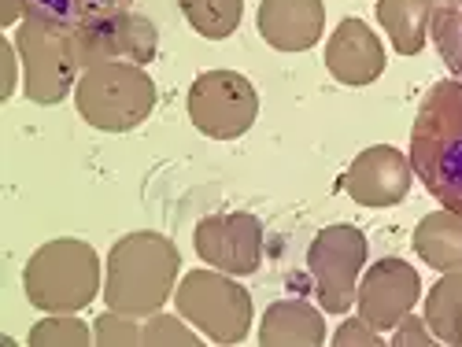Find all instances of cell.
<instances>
[{
    "mask_svg": "<svg viewBox=\"0 0 462 347\" xmlns=\"http://www.w3.org/2000/svg\"><path fill=\"white\" fill-rule=\"evenodd\" d=\"M74 104H79V114L89 126L107 133H126L137 130L156 107V82L148 78L141 63H93L82 70L79 86H74Z\"/></svg>",
    "mask_w": 462,
    "mask_h": 347,
    "instance_id": "cell-4",
    "label": "cell"
},
{
    "mask_svg": "<svg viewBox=\"0 0 462 347\" xmlns=\"http://www.w3.org/2000/svg\"><path fill=\"white\" fill-rule=\"evenodd\" d=\"M174 303L178 315L215 343H241L252 329V296L234 281V274H222V269L185 274Z\"/></svg>",
    "mask_w": 462,
    "mask_h": 347,
    "instance_id": "cell-6",
    "label": "cell"
},
{
    "mask_svg": "<svg viewBox=\"0 0 462 347\" xmlns=\"http://www.w3.org/2000/svg\"><path fill=\"white\" fill-rule=\"evenodd\" d=\"M189 26L208 41H226L241 26L245 0H178Z\"/></svg>",
    "mask_w": 462,
    "mask_h": 347,
    "instance_id": "cell-19",
    "label": "cell"
},
{
    "mask_svg": "<svg viewBox=\"0 0 462 347\" xmlns=\"http://www.w3.org/2000/svg\"><path fill=\"white\" fill-rule=\"evenodd\" d=\"M181 255L163 233H130L107 251L104 299L111 311L134 318L156 315L174 296Z\"/></svg>",
    "mask_w": 462,
    "mask_h": 347,
    "instance_id": "cell-2",
    "label": "cell"
},
{
    "mask_svg": "<svg viewBox=\"0 0 462 347\" xmlns=\"http://www.w3.org/2000/svg\"><path fill=\"white\" fill-rule=\"evenodd\" d=\"M259 33L278 52H307L319 45L326 30L322 0H263L259 5Z\"/></svg>",
    "mask_w": 462,
    "mask_h": 347,
    "instance_id": "cell-13",
    "label": "cell"
},
{
    "mask_svg": "<svg viewBox=\"0 0 462 347\" xmlns=\"http://www.w3.org/2000/svg\"><path fill=\"white\" fill-rule=\"evenodd\" d=\"M366 266V237L356 225H326L307 248V274L322 311L344 315L356 303V281Z\"/></svg>",
    "mask_w": 462,
    "mask_h": 347,
    "instance_id": "cell-8",
    "label": "cell"
},
{
    "mask_svg": "<svg viewBox=\"0 0 462 347\" xmlns=\"http://www.w3.org/2000/svg\"><path fill=\"white\" fill-rule=\"evenodd\" d=\"M426 325L440 343L462 347V269L444 274L426 296Z\"/></svg>",
    "mask_w": 462,
    "mask_h": 347,
    "instance_id": "cell-18",
    "label": "cell"
},
{
    "mask_svg": "<svg viewBox=\"0 0 462 347\" xmlns=\"http://www.w3.org/2000/svg\"><path fill=\"white\" fill-rule=\"evenodd\" d=\"M115 8H130V0H23L26 15L60 23V26H79V23L115 12Z\"/></svg>",
    "mask_w": 462,
    "mask_h": 347,
    "instance_id": "cell-20",
    "label": "cell"
},
{
    "mask_svg": "<svg viewBox=\"0 0 462 347\" xmlns=\"http://www.w3.org/2000/svg\"><path fill=\"white\" fill-rule=\"evenodd\" d=\"M411 167L430 196L462 215V82H437L411 126Z\"/></svg>",
    "mask_w": 462,
    "mask_h": 347,
    "instance_id": "cell-1",
    "label": "cell"
},
{
    "mask_svg": "<svg viewBox=\"0 0 462 347\" xmlns=\"http://www.w3.org/2000/svg\"><path fill=\"white\" fill-rule=\"evenodd\" d=\"M89 340H93V333L86 322L70 318V315H52L30 329L26 343H33V347H86Z\"/></svg>",
    "mask_w": 462,
    "mask_h": 347,
    "instance_id": "cell-22",
    "label": "cell"
},
{
    "mask_svg": "<svg viewBox=\"0 0 462 347\" xmlns=\"http://www.w3.org/2000/svg\"><path fill=\"white\" fill-rule=\"evenodd\" d=\"M393 343H396V347H430V343H437V336H433V329L421 322V318H411V315H407V318L396 325Z\"/></svg>",
    "mask_w": 462,
    "mask_h": 347,
    "instance_id": "cell-26",
    "label": "cell"
},
{
    "mask_svg": "<svg viewBox=\"0 0 462 347\" xmlns=\"http://www.w3.org/2000/svg\"><path fill=\"white\" fill-rule=\"evenodd\" d=\"M414 251L421 255V262L440 269V274L462 269V215L448 207L426 215L414 229Z\"/></svg>",
    "mask_w": 462,
    "mask_h": 347,
    "instance_id": "cell-16",
    "label": "cell"
},
{
    "mask_svg": "<svg viewBox=\"0 0 462 347\" xmlns=\"http://www.w3.org/2000/svg\"><path fill=\"white\" fill-rule=\"evenodd\" d=\"M433 41L448 70L462 82V0H437L433 12Z\"/></svg>",
    "mask_w": 462,
    "mask_h": 347,
    "instance_id": "cell-21",
    "label": "cell"
},
{
    "mask_svg": "<svg viewBox=\"0 0 462 347\" xmlns=\"http://www.w3.org/2000/svg\"><path fill=\"white\" fill-rule=\"evenodd\" d=\"M141 343L148 347H197L200 333H192L189 325H181V318L174 315H148V322L141 325Z\"/></svg>",
    "mask_w": 462,
    "mask_h": 347,
    "instance_id": "cell-23",
    "label": "cell"
},
{
    "mask_svg": "<svg viewBox=\"0 0 462 347\" xmlns=\"http://www.w3.org/2000/svg\"><path fill=\"white\" fill-rule=\"evenodd\" d=\"M259 96L237 70H204L189 86V119L211 141H237L252 130Z\"/></svg>",
    "mask_w": 462,
    "mask_h": 347,
    "instance_id": "cell-7",
    "label": "cell"
},
{
    "mask_svg": "<svg viewBox=\"0 0 462 347\" xmlns=\"http://www.w3.org/2000/svg\"><path fill=\"white\" fill-rule=\"evenodd\" d=\"M15 49L23 59L26 96L33 104H60L82 78V52L74 41V26L45 23L26 15L15 30Z\"/></svg>",
    "mask_w": 462,
    "mask_h": 347,
    "instance_id": "cell-5",
    "label": "cell"
},
{
    "mask_svg": "<svg viewBox=\"0 0 462 347\" xmlns=\"http://www.w3.org/2000/svg\"><path fill=\"white\" fill-rule=\"evenodd\" d=\"M23 288L37 311L74 315L89 306L100 292V259L86 241H49L30 255L23 269Z\"/></svg>",
    "mask_w": 462,
    "mask_h": 347,
    "instance_id": "cell-3",
    "label": "cell"
},
{
    "mask_svg": "<svg viewBox=\"0 0 462 347\" xmlns=\"http://www.w3.org/2000/svg\"><path fill=\"white\" fill-rule=\"evenodd\" d=\"M192 244H197V255L208 266L234 278H248L263 262V225L255 215H245V211L211 215L197 225Z\"/></svg>",
    "mask_w": 462,
    "mask_h": 347,
    "instance_id": "cell-10",
    "label": "cell"
},
{
    "mask_svg": "<svg viewBox=\"0 0 462 347\" xmlns=\"http://www.w3.org/2000/svg\"><path fill=\"white\" fill-rule=\"evenodd\" d=\"M437 0H377V23L389 30L400 56H418L433 26Z\"/></svg>",
    "mask_w": 462,
    "mask_h": 347,
    "instance_id": "cell-17",
    "label": "cell"
},
{
    "mask_svg": "<svg viewBox=\"0 0 462 347\" xmlns=\"http://www.w3.org/2000/svg\"><path fill=\"white\" fill-rule=\"evenodd\" d=\"M421 296V278L418 269L407 266L403 259H381L366 269V278L356 292L359 303V318H366L377 333L396 329Z\"/></svg>",
    "mask_w": 462,
    "mask_h": 347,
    "instance_id": "cell-11",
    "label": "cell"
},
{
    "mask_svg": "<svg viewBox=\"0 0 462 347\" xmlns=\"http://www.w3.org/2000/svg\"><path fill=\"white\" fill-rule=\"evenodd\" d=\"M15 45L12 41H5V100L15 93Z\"/></svg>",
    "mask_w": 462,
    "mask_h": 347,
    "instance_id": "cell-27",
    "label": "cell"
},
{
    "mask_svg": "<svg viewBox=\"0 0 462 347\" xmlns=\"http://www.w3.org/2000/svg\"><path fill=\"white\" fill-rule=\"evenodd\" d=\"M414 167L403 151L389 144H374L352 160L348 174H344V192L359 207H396L411 192Z\"/></svg>",
    "mask_w": 462,
    "mask_h": 347,
    "instance_id": "cell-12",
    "label": "cell"
},
{
    "mask_svg": "<svg viewBox=\"0 0 462 347\" xmlns=\"http://www.w3.org/2000/svg\"><path fill=\"white\" fill-rule=\"evenodd\" d=\"M333 343L337 347H381V333L366 318H348L333 333Z\"/></svg>",
    "mask_w": 462,
    "mask_h": 347,
    "instance_id": "cell-25",
    "label": "cell"
},
{
    "mask_svg": "<svg viewBox=\"0 0 462 347\" xmlns=\"http://www.w3.org/2000/svg\"><path fill=\"white\" fill-rule=\"evenodd\" d=\"M93 340L104 343V347H134V343H141V325L134 322V315L107 311V315L97 318Z\"/></svg>",
    "mask_w": 462,
    "mask_h": 347,
    "instance_id": "cell-24",
    "label": "cell"
},
{
    "mask_svg": "<svg viewBox=\"0 0 462 347\" xmlns=\"http://www.w3.org/2000/svg\"><path fill=\"white\" fill-rule=\"evenodd\" d=\"M326 67L340 86H370L384 70V49L363 19H340L326 45Z\"/></svg>",
    "mask_w": 462,
    "mask_h": 347,
    "instance_id": "cell-14",
    "label": "cell"
},
{
    "mask_svg": "<svg viewBox=\"0 0 462 347\" xmlns=\"http://www.w3.org/2000/svg\"><path fill=\"white\" fill-rule=\"evenodd\" d=\"M326 340V322L311 303L303 299H278L266 306L259 343L263 347H319Z\"/></svg>",
    "mask_w": 462,
    "mask_h": 347,
    "instance_id": "cell-15",
    "label": "cell"
},
{
    "mask_svg": "<svg viewBox=\"0 0 462 347\" xmlns=\"http://www.w3.org/2000/svg\"><path fill=\"white\" fill-rule=\"evenodd\" d=\"M74 41H79V52H82V67L107 63V59H126L144 67L160 49V33H156V23L144 19L141 12L115 8L74 26Z\"/></svg>",
    "mask_w": 462,
    "mask_h": 347,
    "instance_id": "cell-9",
    "label": "cell"
}]
</instances>
